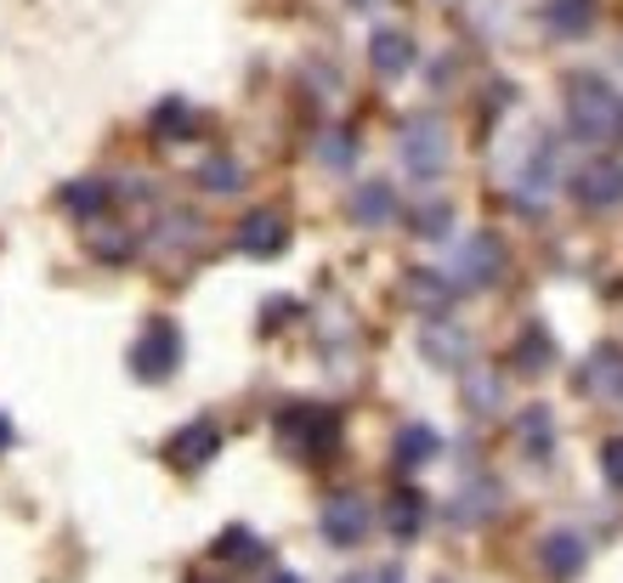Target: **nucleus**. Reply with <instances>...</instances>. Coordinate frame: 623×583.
<instances>
[{"label": "nucleus", "mask_w": 623, "mask_h": 583, "mask_svg": "<svg viewBox=\"0 0 623 583\" xmlns=\"http://www.w3.org/2000/svg\"><path fill=\"white\" fill-rule=\"evenodd\" d=\"M567 125H572V136L601 142V148L623 142V91L601 74H572L567 80Z\"/></svg>", "instance_id": "nucleus-1"}, {"label": "nucleus", "mask_w": 623, "mask_h": 583, "mask_svg": "<svg viewBox=\"0 0 623 583\" xmlns=\"http://www.w3.org/2000/svg\"><path fill=\"white\" fill-rule=\"evenodd\" d=\"M397 159L414 181H437L448 170V131L430 119V114H414L403 131H397Z\"/></svg>", "instance_id": "nucleus-2"}, {"label": "nucleus", "mask_w": 623, "mask_h": 583, "mask_svg": "<svg viewBox=\"0 0 623 583\" xmlns=\"http://www.w3.org/2000/svg\"><path fill=\"white\" fill-rule=\"evenodd\" d=\"M505 272V244L494 232H470L465 244L454 250V261H448V278H454V289H482V283H494Z\"/></svg>", "instance_id": "nucleus-3"}, {"label": "nucleus", "mask_w": 623, "mask_h": 583, "mask_svg": "<svg viewBox=\"0 0 623 583\" xmlns=\"http://www.w3.org/2000/svg\"><path fill=\"white\" fill-rule=\"evenodd\" d=\"M572 199L584 210H617L623 205V159H590L572 176Z\"/></svg>", "instance_id": "nucleus-4"}, {"label": "nucleus", "mask_w": 623, "mask_h": 583, "mask_svg": "<svg viewBox=\"0 0 623 583\" xmlns=\"http://www.w3.org/2000/svg\"><path fill=\"white\" fill-rule=\"evenodd\" d=\"M176 363H181V334H176V323H148V334H142L136 352H131V368L142 379H170Z\"/></svg>", "instance_id": "nucleus-5"}, {"label": "nucleus", "mask_w": 623, "mask_h": 583, "mask_svg": "<svg viewBox=\"0 0 623 583\" xmlns=\"http://www.w3.org/2000/svg\"><path fill=\"white\" fill-rule=\"evenodd\" d=\"M334 414H323V408H290L278 419V436L290 448H301V454H323V448H334Z\"/></svg>", "instance_id": "nucleus-6"}, {"label": "nucleus", "mask_w": 623, "mask_h": 583, "mask_svg": "<svg viewBox=\"0 0 623 583\" xmlns=\"http://www.w3.org/2000/svg\"><path fill=\"white\" fill-rule=\"evenodd\" d=\"M283 244H290V227H283L278 210H250L238 221V250L245 256H278Z\"/></svg>", "instance_id": "nucleus-7"}, {"label": "nucleus", "mask_w": 623, "mask_h": 583, "mask_svg": "<svg viewBox=\"0 0 623 583\" xmlns=\"http://www.w3.org/2000/svg\"><path fill=\"white\" fill-rule=\"evenodd\" d=\"M414 34H403V29H374L368 34V63H374V74H386V80H397V74H408L414 69Z\"/></svg>", "instance_id": "nucleus-8"}, {"label": "nucleus", "mask_w": 623, "mask_h": 583, "mask_svg": "<svg viewBox=\"0 0 623 583\" xmlns=\"http://www.w3.org/2000/svg\"><path fill=\"white\" fill-rule=\"evenodd\" d=\"M595 12H601V0H550L544 23H550L555 40H579V34L595 29Z\"/></svg>", "instance_id": "nucleus-9"}, {"label": "nucleus", "mask_w": 623, "mask_h": 583, "mask_svg": "<svg viewBox=\"0 0 623 583\" xmlns=\"http://www.w3.org/2000/svg\"><path fill=\"white\" fill-rule=\"evenodd\" d=\"M397 216V192L386 187V181H363L357 192H352V221L357 227H386Z\"/></svg>", "instance_id": "nucleus-10"}, {"label": "nucleus", "mask_w": 623, "mask_h": 583, "mask_svg": "<svg viewBox=\"0 0 623 583\" xmlns=\"http://www.w3.org/2000/svg\"><path fill=\"white\" fill-rule=\"evenodd\" d=\"M550 187H555V148H550V142H539V154L516 170V192H521L527 205H539Z\"/></svg>", "instance_id": "nucleus-11"}, {"label": "nucleus", "mask_w": 623, "mask_h": 583, "mask_svg": "<svg viewBox=\"0 0 623 583\" xmlns=\"http://www.w3.org/2000/svg\"><path fill=\"white\" fill-rule=\"evenodd\" d=\"M363 527H368L363 499H334V504L323 510V532H329L334 544H357V539H363Z\"/></svg>", "instance_id": "nucleus-12"}, {"label": "nucleus", "mask_w": 623, "mask_h": 583, "mask_svg": "<svg viewBox=\"0 0 623 583\" xmlns=\"http://www.w3.org/2000/svg\"><path fill=\"white\" fill-rule=\"evenodd\" d=\"M544 572L550 577H579L584 572V544L572 532H550L544 539Z\"/></svg>", "instance_id": "nucleus-13"}, {"label": "nucleus", "mask_w": 623, "mask_h": 583, "mask_svg": "<svg viewBox=\"0 0 623 583\" xmlns=\"http://www.w3.org/2000/svg\"><path fill=\"white\" fill-rule=\"evenodd\" d=\"M386 527L397 532V539H414V532L425 527V499H419L414 488H403V493L386 504Z\"/></svg>", "instance_id": "nucleus-14"}, {"label": "nucleus", "mask_w": 623, "mask_h": 583, "mask_svg": "<svg viewBox=\"0 0 623 583\" xmlns=\"http://www.w3.org/2000/svg\"><path fill=\"white\" fill-rule=\"evenodd\" d=\"M352 159H357V142H352V131L329 125V131L318 136V165H329V170H352Z\"/></svg>", "instance_id": "nucleus-15"}, {"label": "nucleus", "mask_w": 623, "mask_h": 583, "mask_svg": "<svg viewBox=\"0 0 623 583\" xmlns=\"http://www.w3.org/2000/svg\"><path fill=\"white\" fill-rule=\"evenodd\" d=\"M210 454H216V430H210V425H187V430L176 436V448H170L176 465H205Z\"/></svg>", "instance_id": "nucleus-16"}, {"label": "nucleus", "mask_w": 623, "mask_h": 583, "mask_svg": "<svg viewBox=\"0 0 623 583\" xmlns=\"http://www.w3.org/2000/svg\"><path fill=\"white\" fill-rule=\"evenodd\" d=\"M550 357H555L550 334H544V329H527V334H521V346H516V368H521V374H544V368H550Z\"/></svg>", "instance_id": "nucleus-17"}, {"label": "nucleus", "mask_w": 623, "mask_h": 583, "mask_svg": "<svg viewBox=\"0 0 623 583\" xmlns=\"http://www.w3.org/2000/svg\"><path fill=\"white\" fill-rule=\"evenodd\" d=\"M430 454H437V430H430V425H408L403 436H397V465H425Z\"/></svg>", "instance_id": "nucleus-18"}, {"label": "nucleus", "mask_w": 623, "mask_h": 583, "mask_svg": "<svg viewBox=\"0 0 623 583\" xmlns=\"http://www.w3.org/2000/svg\"><path fill=\"white\" fill-rule=\"evenodd\" d=\"M154 131H159L165 142H181V136L199 131V119H194V108H187V103H159V108H154Z\"/></svg>", "instance_id": "nucleus-19"}, {"label": "nucleus", "mask_w": 623, "mask_h": 583, "mask_svg": "<svg viewBox=\"0 0 623 583\" xmlns=\"http://www.w3.org/2000/svg\"><path fill=\"white\" fill-rule=\"evenodd\" d=\"M63 205H69L80 221H91V216H103L108 192H103V181H69V187H63Z\"/></svg>", "instance_id": "nucleus-20"}, {"label": "nucleus", "mask_w": 623, "mask_h": 583, "mask_svg": "<svg viewBox=\"0 0 623 583\" xmlns=\"http://www.w3.org/2000/svg\"><path fill=\"white\" fill-rule=\"evenodd\" d=\"M425 352L437 357V363H465V357H470V340H465L459 329H443V323H437V329H425Z\"/></svg>", "instance_id": "nucleus-21"}, {"label": "nucleus", "mask_w": 623, "mask_h": 583, "mask_svg": "<svg viewBox=\"0 0 623 583\" xmlns=\"http://www.w3.org/2000/svg\"><path fill=\"white\" fill-rule=\"evenodd\" d=\"M199 181H205L210 192H238V181H245V170H238L232 159H205Z\"/></svg>", "instance_id": "nucleus-22"}, {"label": "nucleus", "mask_w": 623, "mask_h": 583, "mask_svg": "<svg viewBox=\"0 0 623 583\" xmlns=\"http://www.w3.org/2000/svg\"><path fill=\"white\" fill-rule=\"evenodd\" d=\"M448 295H454V289H448L443 278H430V272H419V278H414V301H425V312H443V306H448Z\"/></svg>", "instance_id": "nucleus-23"}, {"label": "nucleus", "mask_w": 623, "mask_h": 583, "mask_svg": "<svg viewBox=\"0 0 623 583\" xmlns=\"http://www.w3.org/2000/svg\"><path fill=\"white\" fill-rule=\"evenodd\" d=\"M521 436H527V448H533V454H550V414L544 408L521 414Z\"/></svg>", "instance_id": "nucleus-24"}, {"label": "nucleus", "mask_w": 623, "mask_h": 583, "mask_svg": "<svg viewBox=\"0 0 623 583\" xmlns=\"http://www.w3.org/2000/svg\"><path fill=\"white\" fill-rule=\"evenodd\" d=\"M414 232H419V238L448 232V205H419V210H414Z\"/></svg>", "instance_id": "nucleus-25"}, {"label": "nucleus", "mask_w": 623, "mask_h": 583, "mask_svg": "<svg viewBox=\"0 0 623 583\" xmlns=\"http://www.w3.org/2000/svg\"><path fill=\"white\" fill-rule=\"evenodd\" d=\"M221 550H227V561H256L261 550H256V539H250V532H227V539H221Z\"/></svg>", "instance_id": "nucleus-26"}, {"label": "nucleus", "mask_w": 623, "mask_h": 583, "mask_svg": "<svg viewBox=\"0 0 623 583\" xmlns=\"http://www.w3.org/2000/svg\"><path fill=\"white\" fill-rule=\"evenodd\" d=\"M601 470H606L612 488H623V436H612V443L601 448Z\"/></svg>", "instance_id": "nucleus-27"}, {"label": "nucleus", "mask_w": 623, "mask_h": 583, "mask_svg": "<svg viewBox=\"0 0 623 583\" xmlns=\"http://www.w3.org/2000/svg\"><path fill=\"white\" fill-rule=\"evenodd\" d=\"M97 256L125 261V256H131V238H125V232H103V238H97Z\"/></svg>", "instance_id": "nucleus-28"}, {"label": "nucleus", "mask_w": 623, "mask_h": 583, "mask_svg": "<svg viewBox=\"0 0 623 583\" xmlns=\"http://www.w3.org/2000/svg\"><path fill=\"white\" fill-rule=\"evenodd\" d=\"M7 443H12V425H7V419H0V448H7Z\"/></svg>", "instance_id": "nucleus-29"}, {"label": "nucleus", "mask_w": 623, "mask_h": 583, "mask_svg": "<svg viewBox=\"0 0 623 583\" xmlns=\"http://www.w3.org/2000/svg\"><path fill=\"white\" fill-rule=\"evenodd\" d=\"M352 7H374V0H352Z\"/></svg>", "instance_id": "nucleus-30"}, {"label": "nucleus", "mask_w": 623, "mask_h": 583, "mask_svg": "<svg viewBox=\"0 0 623 583\" xmlns=\"http://www.w3.org/2000/svg\"><path fill=\"white\" fill-rule=\"evenodd\" d=\"M272 583H295V577H272Z\"/></svg>", "instance_id": "nucleus-31"}]
</instances>
